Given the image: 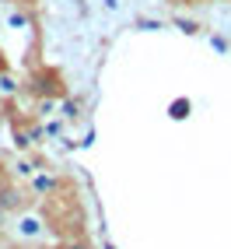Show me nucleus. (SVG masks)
<instances>
[{
  "instance_id": "nucleus-4",
  "label": "nucleus",
  "mask_w": 231,
  "mask_h": 249,
  "mask_svg": "<svg viewBox=\"0 0 231 249\" xmlns=\"http://www.w3.org/2000/svg\"><path fill=\"white\" fill-rule=\"evenodd\" d=\"M179 28H182L186 36H196V32H200V25H196V21H179Z\"/></svg>"
},
{
  "instance_id": "nucleus-8",
  "label": "nucleus",
  "mask_w": 231,
  "mask_h": 249,
  "mask_svg": "<svg viewBox=\"0 0 231 249\" xmlns=\"http://www.w3.org/2000/svg\"><path fill=\"white\" fill-rule=\"evenodd\" d=\"M7 71V60H4V49H0V74Z\"/></svg>"
},
{
  "instance_id": "nucleus-6",
  "label": "nucleus",
  "mask_w": 231,
  "mask_h": 249,
  "mask_svg": "<svg viewBox=\"0 0 231 249\" xmlns=\"http://www.w3.org/2000/svg\"><path fill=\"white\" fill-rule=\"evenodd\" d=\"M0 88H4V91H14V81H11V77H4V74H0Z\"/></svg>"
},
{
  "instance_id": "nucleus-1",
  "label": "nucleus",
  "mask_w": 231,
  "mask_h": 249,
  "mask_svg": "<svg viewBox=\"0 0 231 249\" xmlns=\"http://www.w3.org/2000/svg\"><path fill=\"white\" fill-rule=\"evenodd\" d=\"M0 207H4V211H11V207H21V193L14 190V186H4V190H0Z\"/></svg>"
},
{
  "instance_id": "nucleus-2",
  "label": "nucleus",
  "mask_w": 231,
  "mask_h": 249,
  "mask_svg": "<svg viewBox=\"0 0 231 249\" xmlns=\"http://www.w3.org/2000/svg\"><path fill=\"white\" fill-rule=\"evenodd\" d=\"M186 112H189V98H175V102H172V109H168V116H172V120H186Z\"/></svg>"
},
{
  "instance_id": "nucleus-9",
  "label": "nucleus",
  "mask_w": 231,
  "mask_h": 249,
  "mask_svg": "<svg viewBox=\"0 0 231 249\" xmlns=\"http://www.w3.org/2000/svg\"><path fill=\"white\" fill-rule=\"evenodd\" d=\"M0 218H4V207H0Z\"/></svg>"
},
{
  "instance_id": "nucleus-5",
  "label": "nucleus",
  "mask_w": 231,
  "mask_h": 249,
  "mask_svg": "<svg viewBox=\"0 0 231 249\" xmlns=\"http://www.w3.org/2000/svg\"><path fill=\"white\" fill-rule=\"evenodd\" d=\"M210 46H214V49H217V53H228V42H224L221 36H214V39H210Z\"/></svg>"
},
{
  "instance_id": "nucleus-3",
  "label": "nucleus",
  "mask_w": 231,
  "mask_h": 249,
  "mask_svg": "<svg viewBox=\"0 0 231 249\" xmlns=\"http://www.w3.org/2000/svg\"><path fill=\"white\" fill-rule=\"evenodd\" d=\"M53 186H56V179H53V176H39V179H35V190H39V193L53 190Z\"/></svg>"
},
{
  "instance_id": "nucleus-7",
  "label": "nucleus",
  "mask_w": 231,
  "mask_h": 249,
  "mask_svg": "<svg viewBox=\"0 0 231 249\" xmlns=\"http://www.w3.org/2000/svg\"><path fill=\"white\" fill-rule=\"evenodd\" d=\"M60 249H88L84 242H67V246H60Z\"/></svg>"
}]
</instances>
